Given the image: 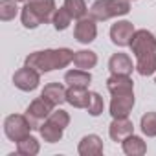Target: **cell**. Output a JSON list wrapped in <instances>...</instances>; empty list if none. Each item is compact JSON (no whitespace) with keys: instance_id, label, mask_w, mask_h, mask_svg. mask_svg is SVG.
<instances>
[{"instance_id":"1","label":"cell","mask_w":156,"mask_h":156,"mask_svg":"<svg viewBox=\"0 0 156 156\" xmlns=\"http://www.w3.org/2000/svg\"><path fill=\"white\" fill-rule=\"evenodd\" d=\"M136 57V72L143 77L156 73V37L149 30H136L130 41Z\"/></svg>"},{"instance_id":"2","label":"cell","mask_w":156,"mask_h":156,"mask_svg":"<svg viewBox=\"0 0 156 156\" xmlns=\"http://www.w3.org/2000/svg\"><path fill=\"white\" fill-rule=\"evenodd\" d=\"M70 62H73V51L70 48H55V50H39L26 57V64L39 70L41 73L53 72L66 68Z\"/></svg>"},{"instance_id":"3","label":"cell","mask_w":156,"mask_h":156,"mask_svg":"<svg viewBox=\"0 0 156 156\" xmlns=\"http://www.w3.org/2000/svg\"><path fill=\"white\" fill-rule=\"evenodd\" d=\"M55 13V0H28L20 9L22 26L28 30H35L41 24L51 20Z\"/></svg>"},{"instance_id":"4","label":"cell","mask_w":156,"mask_h":156,"mask_svg":"<svg viewBox=\"0 0 156 156\" xmlns=\"http://www.w3.org/2000/svg\"><path fill=\"white\" fill-rule=\"evenodd\" d=\"M68 123H70V114L62 108H57L42 121V125L39 127V132L46 143H57L62 140V134Z\"/></svg>"},{"instance_id":"5","label":"cell","mask_w":156,"mask_h":156,"mask_svg":"<svg viewBox=\"0 0 156 156\" xmlns=\"http://www.w3.org/2000/svg\"><path fill=\"white\" fill-rule=\"evenodd\" d=\"M129 11H130V0H96L88 9V15L94 20L103 22L114 17H123Z\"/></svg>"},{"instance_id":"6","label":"cell","mask_w":156,"mask_h":156,"mask_svg":"<svg viewBox=\"0 0 156 156\" xmlns=\"http://www.w3.org/2000/svg\"><path fill=\"white\" fill-rule=\"evenodd\" d=\"M31 123L26 118V114H9L4 119V134L8 136V140L11 141H20L22 138L30 136L31 132Z\"/></svg>"},{"instance_id":"7","label":"cell","mask_w":156,"mask_h":156,"mask_svg":"<svg viewBox=\"0 0 156 156\" xmlns=\"http://www.w3.org/2000/svg\"><path fill=\"white\" fill-rule=\"evenodd\" d=\"M53 110H55V107H53L48 99H44V98L41 96V98H37V99H33V101L30 103V107L26 108V118L30 119V123H31L33 129H39V127L42 125V121H44Z\"/></svg>"},{"instance_id":"8","label":"cell","mask_w":156,"mask_h":156,"mask_svg":"<svg viewBox=\"0 0 156 156\" xmlns=\"http://www.w3.org/2000/svg\"><path fill=\"white\" fill-rule=\"evenodd\" d=\"M39 83H41V72L35 70V68H31V66H28V64H24L22 68H19L15 72V75H13V85L19 90H22V92L35 90L39 87Z\"/></svg>"},{"instance_id":"9","label":"cell","mask_w":156,"mask_h":156,"mask_svg":"<svg viewBox=\"0 0 156 156\" xmlns=\"http://www.w3.org/2000/svg\"><path fill=\"white\" fill-rule=\"evenodd\" d=\"M98 20H94L90 15L88 17H83L77 20L75 28H73V37L77 42H81V44H90L96 41L98 37Z\"/></svg>"},{"instance_id":"10","label":"cell","mask_w":156,"mask_h":156,"mask_svg":"<svg viewBox=\"0 0 156 156\" xmlns=\"http://www.w3.org/2000/svg\"><path fill=\"white\" fill-rule=\"evenodd\" d=\"M134 31L136 30H134V24L130 20H118L110 28V41H112V44H116L119 48L130 46V41H132Z\"/></svg>"},{"instance_id":"11","label":"cell","mask_w":156,"mask_h":156,"mask_svg":"<svg viewBox=\"0 0 156 156\" xmlns=\"http://www.w3.org/2000/svg\"><path fill=\"white\" fill-rule=\"evenodd\" d=\"M134 92L127 94H114L110 99V116L112 118H129V114L134 108Z\"/></svg>"},{"instance_id":"12","label":"cell","mask_w":156,"mask_h":156,"mask_svg":"<svg viewBox=\"0 0 156 156\" xmlns=\"http://www.w3.org/2000/svg\"><path fill=\"white\" fill-rule=\"evenodd\" d=\"M130 134H134V123L129 118H112V123L108 127V136L112 141L121 143Z\"/></svg>"},{"instance_id":"13","label":"cell","mask_w":156,"mask_h":156,"mask_svg":"<svg viewBox=\"0 0 156 156\" xmlns=\"http://www.w3.org/2000/svg\"><path fill=\"white\" fill-rule=\"evenodd\" d=\"M107 88H108L110 96H114V94H127V92H134V81L130 79V75L110 73V77L107 79Z\"/></svg>"},{"instance_id":"14","label":"cell","mask_w":156,"mask_h":156,"mask_svg":"<svg viewBox=\"0 0 156 156\" xmlns=\"http://www.w3.org/2000/svg\"><path fill=\"white\" fill-rule=\"evenodd\" d=\"M108 70H110V73L130 75L132 70H136V66L132 64V59H130L127 53L118 51V53H114V55L108 59Z\"/></svg>"},{"instance_id":"15","label":"cell","mask_w":156,"mask_h":156,"mask_svg":"<svg viewBox=\"0 0 156 156\" xmlns=\"http://www.w3.org/2000/svg\"><path fill=\"white\" fill-rule=\"evenodd\" d=\"M77 152L81 156H98L103 154V140L98 134H88L83 136L79 145H77Z\"/></svg>"},{"instance_id":"16","label":"cell","mask_w":156,"mask_h":156,"mask_svg":"<svg viewBox=\"0 0 156 156\" xmlns=\"http://www.w3.org/2000/svg\"><path fill=\"white\" fill-rule=\"evenodd\" d=\"M90 101V92L83 87H68L66 88V103L75 108H87Z\"/></svg>"},{"instance_id":"17","label":"cell","mask_w":156,"mask_h":156,"mask_svg":"<svg viewBox=\"0 0 156 156\" xmlns=\"http://www.w3.org/2000/svg\"><path fill=\"white\" fill-rule=\"evenodd\" d=\"M41 96L44 99H48L53 107H59L61 103L66 101V88L61 83H48V85H44Z\"/></svg>"},{"instance_id":"18","label":"cell","mask_w":156,"mask_h":156,"mask_svg":"<svg viewBox=\"0 0 156 156\" xmlns=\"http://www.w3.org/2000/svg\"><path fill=\"white\" fill-rule=\"evenodd\" d=\"M64 83L68 87H83L88 88V85L92 83V75L90 70H81V68H75L64 73Z\"/></svg>"},{"instance_id":"19","label":"cell","mask_w":156,"mask_h":156,"mask_svg":"<svg viewBox=\"0 0 156 156\" xmlns=\"http://www.w3.org/2000/svg\"><path fill=\"white\" fill-rule=\"evenodd\" d=\"M121 149H123V152H125L127 156H141V154L147 152L145 141H143L140 136H136V134L127 136V138L121 141Z\"/></svg>"},{"instance_id":"20","label":"cell","mask_w":156,"mask_h":156,"mask_svg":"<svg viewBox=\"0 0 156 156\" xmlns=\"http://www.w3.org/2000/svg\"><path fill=\"white\" fill-rule=\"evenodd\" d=\"M73 64L75 68H81V70H90L98 64V53L92 50H79V51H73Z\"/></svg>"},{"instance_id":"21","label":"cell","mask_w":156,"mask_h":156,"mask_svg":"<svg viewBox=\"0 0 156 156\" xmlns=\"http://www.w3.org/2000/svg\"><path fill=\"white\" fill-rule=\"evenodd\" d=\"M39 151H41V145H39L37 138H33L31 134L22 138L20 141H17V154H20V156H35V154H39Z\"/></svg>"},{"instance_id":"22","label":"cell","mask_w":156,"mask_h":156,"mask_svg":"<svg viewBox=\"0 0 156 156\" xmlns=\"http://www.w3.org/2000/svg\"><path fill=\"white\" fill-rule=\"evenodd\" d=\"M62 6L68 9V13H70L72 19H75V20L87 17V13H88V8H87V2H85V0H64Z\"/></svg>"},{"instance_id":"23","label":"cell","mask_w":156,"mask_h":156,"mask_svg":"<svg viewBox=\"0 0 156 156\" xmlns=\"http://www.w3.org/2000/svg\"><path fill=\"white\" fill-rule=\"evenodd\" d=\"M51 22H53V28H55L57 31H64V30L70 26V22H72V15H70L68 9L62 6V8L55 9V13H53V17H51Z\"/></svg>"},{"instance_id":"24","label":"cell","mask_w":156,"mask_h":156,"mask_svg":"<svg viewBox=\"0 0 156 156\" xmlns=\"http://www.w3.org/2000/svg\"><path fill=\"white\" fill-rule=\"evenodd\" d=\"M140 127L147 138H154L156 136V112H145L140 119Z\"/></svg>"},{"instance_id":"25","label":"cell","mask_w":156,"mask_h":156,"mask_svg":"<svg viewBox=\"0 0 156 156\" xmlns=\"http://www.w3.org/2000/svg\"><path fill=\"white\" fill-rule=\"evenodd\" d=\"M19 13L17 0H0V20H13Z\"/></svg>"},{"instance_id":"26","label":"cell","mask_w":156,"mask_h":156,"mask_svg":"<svg viewBox=\"0 0 156 156\" xmlns=\"http://www.w3.org/2000/svg\"><path fill=\"white\" fill-rule=\"evenodd\" d=\"M103 108H105L103 98H101L98 92H90V101H88V107H87L88 114L94 116V118H98V116L103 114Z\"/></svg>"},{"instance_id":"27","label":"cell","mask_w":156,"mask_h":156,"mask_svg":"<svg viewBox=\"0 0 156 156\" xmlns=\"http://www.w3.org/2000/svg\"><path fill=\"white\" fill-rule=\"evenodd\" d=\"M17 2H24V4H26V2H28V0H17Z\"/></svg>"},{"instance_id":"28","label":"cell","mask_w":156,"mask_h":156,"mask_svg":"<svg viewBox=\"0 0 156 156\" xmlns=\"http://www.w3.org/2000/svg\"><path fill=\"white\" fill-rule=\"evenodd\" d=\"M154 83H156V79H154Z\"/></svg>"}]
</instances>
